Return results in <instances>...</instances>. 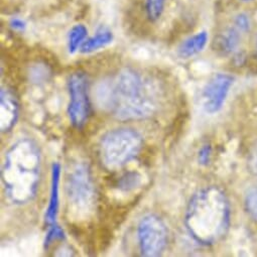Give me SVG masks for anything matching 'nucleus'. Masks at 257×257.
<instances>
[{"label":"nucleus","mask_w":257,"mask_h":257,"mask_svg":"<svg viewBox=\"0 0 257 257\" xmlns=\"http://www.w3.org/2000/svg\"><path fill=\"white\" fill-rule=\"evenodd\" d=\"M112 41H113V34L109 30L105 28H101L97 31L95 36L87 39L83 43V45L80 48V51L83 54H90L101 48L108 46L109 44L112 43Z\"/></svg>","instance_id":"ddd939ff"},{"label":"nucleus","mask_w":257,"mask_h":257,"mask_svg":"<svg viewBox=\"0 0 257 257\" xmlns=\"http://www.w3.org/2000/svg\"><path fill=\"white\" fill-rule=\"evenodd\" d=\"M3 184L9 200L26 205L36 197L42 178V154L30 139L17 142L7 153L2 172Z\"/></svg>","instance_id":"7ed1b4c3"},{"label":"nucleus","mask_w":257,"mask_h":257,"mask_svg":"<svg viewBox=\"0 0 257 257\" xmlns=\"http://www.w3.org/2000/svg\"><path fill=\"white\" fill-rule=\"evenodd\" d=\"M70 103L68 113L71 123L81 128L87 122L91 105L89 99V82L86 75L82 72L73 73L68 82Z\"/></svg>","instance_id":"0eeeda50"},{"label":"nucleus","mask_w":257,"mask_h":257,"mask_svg":"<svg viewBox=\"0 0 257 257\" xmlns=\"http://www.w3.org/2000/svg\"><path fill=\"white\" fill-rule=\"evenodd\" d=\"M242 2H250V0H242Z\"/></svg>","instance_id":"b1692460"},{"label":"nucleus","mask_w":257,"mask_h":257,"mask_svg":"<svg viewBox=\"0 0 257 257\" xmlns=\"http://www.w3.org/2000/svg\"><path fill=\"white\" fill-rule=\"evenodd\" d=\"M11 27L14 30H16V31H24L26 29V27H27V24L23 20L16 18V19L12 20Z\"/></svg>","instance_id":"4be33fe9"},{"label":"nucleus","mask_w":257,"mask_h":257,"mask_svg":"<svg viewBox=\"0 0 257 257\" xmlns=\"http://www.w3.org/2000/svg\"><path fill=\"white\" fill-rule=\"evenodd\" d=\"M143 146V137L133 128L121 127L113 130L100 142L101 163L109 171L120 170L140 155Z\"/></svg>","instance_id":"20e7f679"},{"label":"nucleus","mask_w":257,"mask_h":257,"mask_svg":"<svg viewBox=\"0 0 257 257\" xmlns=\"http://www.w3.org/2000/svg\"><path fill=\"white\" fill-rule=\"evenodd\" d=\"M88 35V30L83 25H77L72 28V30L69 33L68 38V47L69 52L71 54H74L76 51H78L83 43L86 41V37Z\"/></svg>","instance_id":"2eb2a0df"},{"label":"nucleus","mask_w":257,"mask_h":257,"mask_svg":"<svg viewBox=\"0 0 257 257\" xmlns=\"http://www.w3.org/2000/svg\"><path fill=\"white\" fill-rule=\"evenodd\" d=\"M144 182V177L139 172H127L118 181V189L124 193L134 192L141 188Z\"/></svg>","instance_id":"4468645a"},{"label":"nucleus","mask_w":257,"mask_h":257,"mask_svg":"<svg viewBox=\"0 0 257 257\" xmlns=\"http://www.w3.org/2000/svg\"><path fill=\"white\" fill-rule=\"evenodd\" d=\"M61 180V165L59 163L53 164L52 167V188L49 206L46 212V222L50 225L56 224L58 210H59V191Z\"/></svg>","instance_id":"9d476101"},{"label":"nucleus","mask_w":257,"mask_h":257,"mask_svg":"<svg viewBox=\"0 0 257 257\" xmlns=\"http://www.w3.org/2000/svg\"><path fill=\"white\" fill-rule=\"evenodd\" d=\"M240 39L241 33L235 27L227 29L216 40L217 51L223 55L232 54L238 48Z\"/></svg>","instance_id":"f8f14e48"},{"label":"nucleus","mask_w":257,"mask_h":257,"mask_svg":"<svg viewBox=\"0 0 257 257\" xmlns=\"http://www.w3.org/2000/svg\"><path fill=\"white\" fill-rule=\"evenodd\" d=\"M96 98L104 110L121 120L147 118L158 107L157 90L133 69H123L101 82Z\"/></svg>","instance_id":"f257e3e1"},{"label":"nucleus","mask_w":257,"mask_h":257,"mask_svg":"<svg viewBox=\"0 0 257 257\" xmlns=\"http://www.w3.org/2000/svg\"><path fill=\"white\" fill-rule=\"evenodd\" d=\"M211 156H212V148L208 145L204 146L199 152V156H198L199 164L202 166H208L211 161Z\"/></svg>","instance_id":"aec40b11"},{"label":"nucleus","mask_w":257,"mask_h":257,"mask_svg":"<svg viewBox=\"0 0 257 257\" xmlns=\"http://www.w3.org/2000/svg\"><path fill=\"white\" fill-rule=\"evenodd\" d=\"M138 238L143 256H161L169 240L167 225L158 215L149 214L139 223Z\"/></svg>","instance_id":"423d86ee"},{"label":"nucleus","mask_w":257,"mask_h":257,"mask_svg":"<svg viewBox=\"0 0 257 257\" xmlns=\"http://www.w3.org/2000/svg\"><path fill=\"white\" fill-rule=\"evenodd\" d=\"M255 53H256V57H257V40H256V44H255Z\"/></svg>","instance_id":"5701e85b"},{"label":"nucleus","mask_w":257,"mask_h":257,"mask_svg":"<svg viewBox=\"0 0 257 257\" xmlns=\"http://www.w3.org/2000/svg\"><path fill=\"white\" fill-rule=\"evenodd\" d=\"M66 193L69 211L77 220L87 219L94 211L96 192L88 165L84 162L74 164L68 172Z\"/></svg>","instance_id":"39448f33"},{"label":"nucleus","mask_w":257,"mask_h":257,"mask_svg":"<svg viewBox=\"0 0 257 257\" xmlns=\"http://www.w3.org/2000/svg\"><path fill=\"white\" fill-rule=\"evenodd\" d=\"M208 42V34L201 32L187 39L179 48L178 54L182 59H189L204 50Z\"/></svg>","instance_id":"9b49d317"},{"label":"nucleus","mask_w":257,"mask_h":257,"mask_svg":"<svg viewBox=\"0 0 257 257\" xmlns=\"http://www.w3.org/2000/svg\"><path fill=\"white\" fill-rule=\"evenodd\" d=\"M146 2V11L149 19L152 22L158 21L166 7V0H145Z\"/></svg>","instance_id":"dca6fc26"},{"label":"nucleus","mask_w":257,"mask_h":257,"mask_svg":"<svg viewBox=\"0 0 257 257\" xmlns=\"http://www.w3.org/2000/svg\"><path fill=\"white\" fill-rule=\"evenodd\" d=\"M234 27L242 34L246 33L250 29V21L247 16L239 15L234 21Z\"/></svg>","instance_id":"6ab92c4d"},{"label":"nucleus","mask_w":257,"mask_h":257,"mask_svg":"<svg viewBox=\"0 0 257 257\" xmlns=\"http://www.w3.org/2000/svg\"><path fill=\"white\" fill-rule=\"evenodd\" d=\"M244 206L247 214L257 221V187L248 190L245 196Z\"/></svg>","instance_id":"f3484780"},{"label":"nucleus","mask_w":257,"mask_h":257,"mask_svg":"<svg viewBox=\"0 0 257 257\" xmlns=\"http://www.w3.org/2000/svg\"><path fill=\"white\" fill-rule=\"evenodd\" d=\"M248 169L249 171L257 176V147H255L248 157Z\"/></svg>","instance_id":"412c9836"},{"label":"nucleus","mask_w":257,"mask_h":257,"mask_svg":"<svg viewBox=\"0 0 257 257\" xmlns=\"http://www.w3.org/2000/svg\"><path fill=\"white\" fill-rule=\"evenodd\" d=\"M20 105L15 92L10 88H3L0 93V130L2 133L11 132L19 118Z\"/></svg>","instance_id":"1a4fd4ad"},{"label":"nucleus","mask_w":257,"mask_h":257,"mask_svg":"<svg viewBox=\"0 0 257 257\" xmlns=\"http://www.w3.org/2000/svg\"><path fill=\"white\" fill-rule=\"evenodd\" d=\"M234 78L228 74H216L205 85L202 92V104L209 114L218 112L224 105Z\"/></svg>","instance_id":"6e6552de"},{"label":"nucleus","mask_w":257,"mask_h":257,"mask_svg":"<svg viewBox=\"0 0 257 257\" xmlns=\"http://www.w3.org/2000/svg\"><path fill=\"white\" fill-rule=\"evenodd\" d=\"M230 204L225 193L217 187H207L191 198L185 224L196 242L210 246L225 238L230 226Z\"/></svg>","instance_id":"f03ea898"},{"label":"nucleus","mask_w":257,"mask_h":257,"mask_svg":"<svg viewBox=\"0 0 257 257\" xmlns=\"http://www.w3.org/2000/svg\"><path fill=\"white\" fill-rule=\"evenodd\" d=\"M64 238H65L64 230L57 223L53 224V225H51V227H50V229L47 233L46 240H45V247L49 248V246L53 242L58 241V240H62Z\"/></svg>","instance_id":"a211bd4d"}]
</instances>
